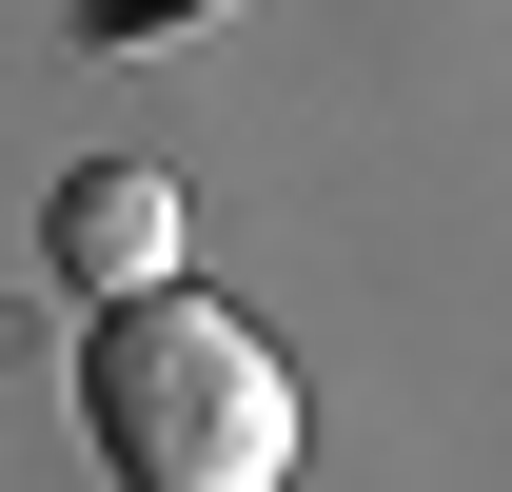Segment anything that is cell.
Instances as JSON below:
<instances>
[{
  "label": "cell",
  "instance_id": "2",
  "mask_svg": "<svg viewBox=\"0 0 512 492\" xmlns=\"http://www.w3.org/2000/svg\"><path fill=\"white\" fill-rule=\"evenodd\" d=\"M40 256H60V296H158V276H178V178L79 158V178H60V217H40Z\"/></svg>",
  "mask_w": 512,
  "mask_h": 492
},
{
  "label": "cell",
  "instance_id": "1",
  "mask_svg": "<svg viewBox=\"0 0 512 492\" xmlns=\"http://www.w3.org/2000/svg\"><path fill=\"white\" fill-rule=\"evenodd\" d=\"M79 414H99L119 492H296V374H276L256 315L197 296V276L99 296V335H79Z\"/></svg>",
  "mask_w": 512,
  "mask_h": 492
},
{
  "label": "cell",
  "instance_id": "3",
  "mask_svg": "<svg viewBox=\"0 0 512 492\" xmlns=\"http://www.w3.org/2000/svg\"><path fill=\"white\" fill-rule=\"evenodd\" d=\"M158 20H197V0H99V40H158Z\"/></svg>",
  "mask_w": 512,
  "mask_h": 492
}]
</instances>
